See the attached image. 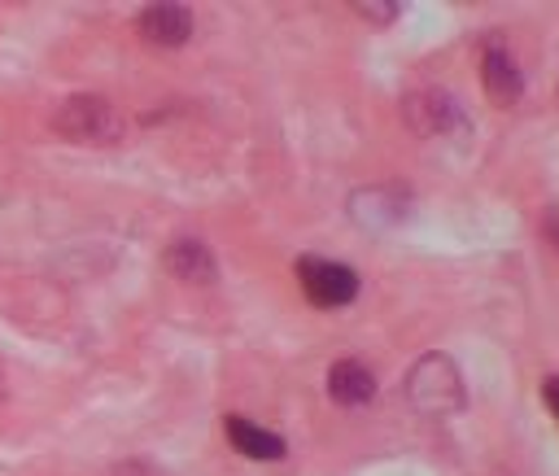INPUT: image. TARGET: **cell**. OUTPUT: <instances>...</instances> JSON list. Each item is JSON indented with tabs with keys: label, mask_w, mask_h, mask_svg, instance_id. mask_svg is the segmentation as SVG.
<instances>
[{
	"label": "cell",
	"mask_w": 559,
	"mask_h": 476,
	"mask_svg": "<svg viewBox=\"0 0 559 476\" xmlns=\"http://www.w3.org/2000/svg\"><path fill=\"white\" fill-rule=\"evenodd\" d=\"M328 393L336 406H367L376 397V376L358 358H336L328 367Z\"/></svg>",
	"instance_id": "cell-10"
},
{
	"label": "cell",
	"mask_w": 559,
	"mask_h": 476,
	"mask_svg": "<svg viewBox=\"0 0 559 476\" xmlns=\"http://www.w3.org/2000/svg\"><path fill=\"white\" fill-rule=\"evenodd\" d=\"M542 393H546V406H550V415L559 419V376H550V380L542 384Z\"/></svg>",
	"instance_id": "cell-12"
},
{
	"label": "cell",
	"mask_w": 559,
	"mask_h": 476,
	"mask_svg": "<svg viewBox=\"0 0 559 476\" xmlns=\"http://www.w3.org/2000/svg\"><path fill=\"white\" fill-rule=\"evenodd\" d=\"M135 31H140V39L153 44V48H179V44H188V35H192V9H188V4H175V0L144 4L140 17H135Z\"/></svg>",
	"instance_id": "cell-5"
},
{
	"label": "cell",
	"mask_w": 559,
	"mask_h": 476,
	"mask_svg": "<svg viewBox=\"0 0 559 476\" xmlns=\"http://www.w3.org/2000/svg\"><path fill=\"white\" fill-rule=\"evenodd\" d=\"M402 118H406V127H411L415 135H454V131L467 127L463 105H459L450 92H441V87L406 92V100H402Z\"/></svg>",
	"instance_id": "cell-4"
},
{
	"label": "cell",
	"mask_w": 559,
	"mask_h": 476,
	"mask_svg": "<svg viewBox=\"0 0 559 476\" xmlns=\"http://www.w3.org/2000/svg\"><path fill=\"white\" fill-rule=\"evenodd\" d=\"M406 210H411V197L406 188H393V183H376L349 197V214L362 227H393L406 218Z\"/></svg>",
	"instance_id": "cell-6"
},
{
	"label": "cell",
	"mask_w": 559,
	"mask_h": 476,
	"mask_svg": "<svg viewBox=\"0 0 559 476\" xmlns=\"http://www.w3.org/2000/svg\"><path fill=\"white\" fill-rule=\"evenodd\" d=\"M297 284H301V293H306L314 306H323V310L349 306V301L358 297V271L345 266V262H332V258H314V253L297 258Z\"/></svg>",
	"instance_id": "cell-3"
},
{
	"label": "cell",
	"mask_w": 559,
	"mask_h": 476,
	"mask_svg": "<svg viewBox=\"0 0 559 476\" xmlns=\"http://www.w3.org/2000/svg\"><path fill=\"white\" fill-rule=\"evenodd\" d=\"M162 258H166V271H170L175 279H183V284L205 288V284H214V279H218L214 249H210L205 240H197V236H179V240H170Z\"/></svg>",
	"instance_id": "cell-7"
},
{
	"label": "cell",
	"mask_w": 559,
	"mask_h": 476,
	"mask_svg": "<svg viewBox=\"0 0 559 476\" xmlns=\"http://www.w3.org/2000/svg\"><path fill=\"white\" fill-rule=\"evenodd\" d=\"M546 236H550V245L559 249V210H550V214H546Z\"/></svg>",
	"instance_id": "cell-13"
},
{
	"label": "cell",
	"mask_w": 559,
	"mask_h": 476,
	"mask_svg": "<svg viewBox=\"0 0 559 476\" xmlns=\"http://www.w3.org/2000/svg\"><path fill=\"white\" fill-rule=\"evenodd\" d=\"M52 131L70 144H118L122 140V118L105 96L79 92V96H66L57 105Z\"/></svg>",
	"instance_id": "cell-2"
},
{
	"label": "cell",
	"mask_w": 559,
	"mask_h": 476,
	"mask_svg": "<svg viewBox=\"0 0 559 476\" xmlns=\"http://www.w3.org/2000/svg\"><path fill=\"white\" fill-rule=\"evenodd\" d=\"M223 428H227L231 450L245 454V459H253V463H275V459H284V450H288L280 432H271V428H262V424H253V419H245V415H227Z\"/></svg>",
	"instance_id": "cell-9"
},
{
	"label": "cell",
	"mask_w": 559,
	"mask_h": 476,
	"mask_svg": "<svg viewBox=\"0 0 559 476\" xmlns=\"http://www.w3.org/2000/svg\"><path fill=\"white\" fill-rule=\"evenodd\" d=\"M402 389H406V402L419 415H454L467 402V384H463L459 362L450 354H437V349L411 362Z\"/></svg>",
	"instance_id": "cell-1"
},
{
	"label": "cell",
	"mask_w": 559,
	"mask_h": 476,
	"mask_svg": "<svg viewBox=\"0 0 559 476\" xmlns=\"http://www.w3.org/2000/svg\"><path fill=\"white\" fill-rule=\"evenodd\" d=\"M480 79H485V96L493 105H515L520 92H524V74L515 66V57L502 48V44H489L485 57H480Z\"/></svg>",
	"instance_id": "cell-8"
},
{
	"label": "cell",
	"mask_w": 559,
	"mask_h": 476,
	"mask_svg": "<svg viewBox=\"0 0 559 476\" xmlns=\"http://www.w3.org/2000/svg\"><path fill=\"white\" fill-rule=\"evenodd\" d=\"M354 9H358V13H362V17H376V22H393V17H397V9H402V4H371V0H358V4H354Z\"/></svg>",
	"instance_id": "cell-11"
}]
</instances>
